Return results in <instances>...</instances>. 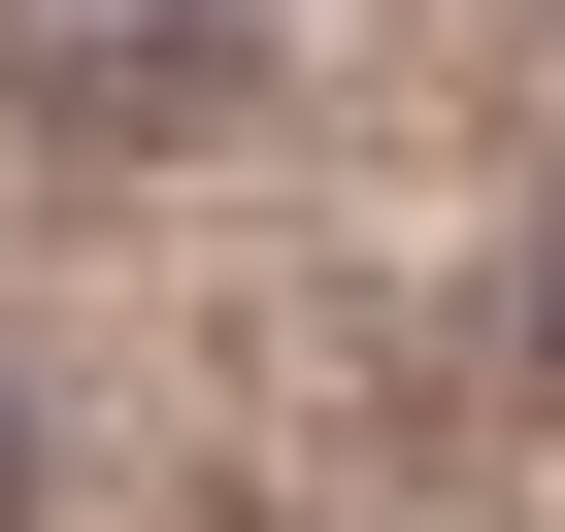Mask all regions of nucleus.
<instances>
[{"label": "nucleus", "mask_w": 565, "mask_h": 532, "mask_svg": "<svg viewBox=\"0 0 565 532\" xmlns=\"http://www.w3.org/2000/svg\"><path fill=\"white\" fill-rule=\"evenodd\" d=\"M0 499H34V400H0Z\"/></svg>", "instance_id": "nucleus-3"}, {"label": "nucleus", "mask_w": 565, "mask_h": 532, "mask_svg": "<svg viewBox=\"0 0 565 532\" xmlns=\"http://www.w3.org/2000/svg\"><path fill=\"white\" fill-rule=\"evenodd\" d=\"M0 67H34L67 134H200V100L266 67V0H0Z\"/></svg>", "instance_id": "nucleus-1"}, {"label": "nucleus", "mask_w": 565, "mask_h": 532, "mask_svg": "<svg viewBox=\"0 0 565 532\" xmlns=\"http://www.w3.org/2000/svg\"><path fill=\"white\" fill-rule=\"evenodd\" d=\"M499 333H532V366H565V200H532V300H499Z\"/></svg>", "instance_id": "nucleus-2"}]
</instances>
